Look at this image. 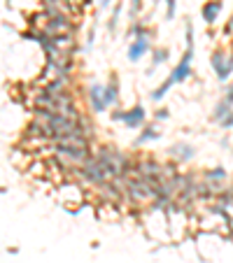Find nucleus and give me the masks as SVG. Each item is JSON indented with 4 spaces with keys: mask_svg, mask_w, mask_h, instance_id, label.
<instances>
[{
    "mask_svg": "<svg viewBox=\"0 0 233 263\" xmlns=\"http://www.w3.org/2000/svg\"><path fill=\"white\" fill-rule=\"evenodd\" d=\"M26 103H28V110L31 107H40V110H49L56 112V114H63L68 119H82V110H79V103H77V96L75 91H66V94H47L42 91L40 86H35L28 91L26 96Z\"/></svg>",
    "mask_w": 233,
    "mask_h": 263,
    "instance_id": "nucleus-1",
    "label": "nucleus"
},
{
    "mask_svg": "<svg viewBox=\"0 0 233 263\" xmlns=\"http://www.w3.org/2000/svg\"><path fill=\"white\" fill-rule=\"evenodd\" d=\"M28 26L38 28L47 35H77V19L63 17V14H49L42 10L28 19Z\"/></svg>",
    "mask_w": 233,
    "mask_h": 263,
    "instance_id": "nucleus-2",
    "label": "nucleus"
},
{
    "mask_svg": "<svg viewBox=\"0 0 233 263\" xmlns=\"http://www.w3.org/2000/svg\"><path fill=\"white\" fill-rule=\"evenodd\" d=\"M40 10L49 14H63V17L79 19L84 12L82 0H40Z\"/></svg>",
    "mask_w": 233,
    "mask_h": 263,
    "instance_id": "nucleus-3",
    "label": "nucleus"
},
{
    "mask_svg": "<svg viewBox=\"0 0 233 263\" xmlns=\"http://www.w3.org/2000/svg\"><path fill=\"white\" fill-rule=\"evenodd\" d=\"M210 66H212V70H215L217 79H219V82H226L228 77L233 75V54L217 49L215 54L210 56Z\"/></svg>",
    "mask_w": 233,
    "mask_h": 263,
    "instance_id": "nucleus-4",
    "label": "nucleus"
},
{
    "mask_svg": "<svg viewBox=\"0 0 233 263\" xmlns=\"http://www.w3.org/2000/svg\"><path fill=\"white\" fill-rule=\"evenodd\" d=\"M191 63H194V47H187L184 54H182V59L175 63V68H172L170 75H168L172 79V84L187 82L189 77H191Z\"/></svg>",
    "mask_w": 233,
    "mask_h": 263,
    "instance_id": "nucleus-5",
    "label": "nucleus"
},
{
    "mask_svg": "<svg viewBox=\"0 0 233 263\" xmlns=\"http://www.w3.org/2000/svg\"><path fill=\"white\" fill-rule=\"evenodd\" d=\"M152 51V33H144V35H140V38H133L131 42H128V51H126V56H128V61L131 63H138L142 56H147Z\"/></svg>",
    "mask_w": 233,
    "mask_h": 263,
    "instance_id": "nucleus-6",
    "label": "nucleus"
},
{
    "mask_svg": "<svg viewBox=\"0 0 233 263\" xmlns=\"http://www.w3.org/2000/svg\"><path fill=\"white\" fill-rule=\"evenodd\" d=\"M35 86H40L47 94H66V91H72L75 86V77H59V79H40L35 82Z\"/></svg>",
    "mask_w": 233,
    "mask_h": 263,
    "instance_id": "nucleus-7",
    "label": "nucleus"
},
{
    "mask_svg": "<svg viewBox=\"0 0 233 263\" xmlns=\"http://www.w3.org/2000/svg\"><path fill=\"white\" fill-rule=\"evenodd\" d=\"M86 103H89L94 114H103L107 110L105 96H103V84H96V82L89 84V89H86Z\"/></svg>",
    "mask_w": 233,
    "mask_h": 263,
    "instance_id": "nucleus-8",
    "label": "nucleus"
},
{
    "mask_svg": "<svg viewBox=\"0 0 233 263\" xmlns=\"http://www.w3.org/2000/svg\"><path fill=\"white\" fill-rule=\"evenodd\" d=\"M124 126L128 128V131H138V128H142L144 124H147V110H144V105H133L131 110H126V114H124Z\"/></svg>",
    "mask_w": 233,
    "mask_h": 263,
    "instance_id": "nucleus-9",
    "label": "nucleus"
},
{
    "mask_svg": "<svg viewBox=\"0 0 233 263\" xmlns=\"http://www.w3.org/2000/svg\"><path fill=\"white\" fill-rule=\"evenodd\" d=\"M103 96H105L107 107H116L119 105V77L112 72L107 84H103Z\"/></svg>",
    "mask_w": 233,
    "mask_h": 263,
    "instance_id": "nucleus-10",
    "label": "nucleus"
},
{
    "mask_svg": "<svg viewBox=\"0 0 233 263\" xmlns=\"http://www.w3.org/2000/svg\"><path fill=\"white\" fill-rule=\"evenodd\" d=\"M168 154H170V159L175 161V163H187V161H191L196 156L194 147H191V144H184V142L172 144V147L168 149Z\"/></svg>",
    "mask_w": 233,
    "mask_h": 263,
    "instance_id": "nucleus-11",
    "label": "nucleus"
},
{
    "mask_svg": "<svg viewBox=\"0 0 233 263\" xmlns=\"http://www.w3.org/2000/svg\"><path fill=\"white\" fill-rule=\"evenodd\" d=\"M161 137V131H159V126L156 124H144L142 128H140V133H138V137H135V147H144V144H150V142H154V140H159Z\"/></svg>",
    "mask_w": 233,
    "mask_h": 263,
    "instance_id": "nucleus-12",
    "label": "nucleus"
},
{
    "mask_svg": "<svg viewBox=\"0 0 233 263\" xmlns=\"http://www.w3.org/2000/svg\"><path fill=\"white\" fill-rule=\"evenodd\" d=\"M219 14H222V0H206V5L200 7V17H203V21L208 26L215 23L219 19Z\"/></svg>",
    "mask_w": 233,
    "mask_h": 263,
    "instance_id": "nucleus-13",
    "label": "nucleus"
},
{
    "mask_svg": "<svg viewBox=\"0 0 233 263\" xmlns=\"http://www.w3.org/2000/svg\"><path fill=\"white\" fill-rule=\"evenodd\" d=\"M150 59H152V66L147 68V75H152L156 68L166 66L168 59H170V49H168V47H154V49L150 51Z\"/></svg>",
    "mask_w": 233,
    "mask_h": 263,
    "instance_id": "nucleus-14",
    "label": "nucleus"
},
{
    "mask_svg": "<svg viewBox=\"0 0 233 263\" xmlns=\"http://www.w3.org/2000/svg\"><path fill=\"white\" fill-rule=\"evenodd\" d=\"M170 89H172V79H170V77H166V79H163V82L159 84L154 91H152V100H154V103H161V100L168 96Z\"/></svg>",
    "mask_w": 233,
    "mask_h": 263,
    "instance_id": "nucleus-15",
    "label": "nucleus"
},
{
    "mask_svg": "<svg viewBox=\"0 0 233 263\" xmlns=\"http://www.w3.org/2000/svg\"><path fill=\"white\" fill-rule=\"evenodd\" d=\"M128 38L133 40V38H140V35H144V33H150V28H147V23L142 21V19H133V21L128 23Z\"/></svg>",
    "mask_w": 233,
    "mask_h": 263,
    "instance_id": "nucleus-16",
    "label": "nucleus"
},
{
    "mask_svg": "<svg viewBox=\"0 0 233 263\" xmlns=\"http://www.w3.org/2000/svg\"><path fill=\"white\" fill-rule=\"evenodd\" d=\"M203 180L206 182H226V170L222 168V165H217V168H210V170H206L203 172Z\"/></svg>",
    "mask_w": 233,
    "mask_h": 263,
    "instance_id": "nucleus-17",
    "label": "nucleus"
},
{
    "mask_svg": "<svg viewBox=\"0 0 233 263\" xmlns=\"http://www.w3.org/2000/svg\"><path fill=\"white\" fill-rule=\"evenodd\" d=\"M231 110H233L231 105H226V103H224V100H219V103L215 105V110H212V119H215L217 124H219V121H222L224 116H226Z\"/></svg>",
    "mask_w": 233,
    "mask_h": 263,
    "instance_id": "nucleus-18",
    "label": "nucleus"
},
{
    "mask_svg": "<svg viewBox=\"0 0 233 263\" xmlns=\"http://www.w3.org/2000/svg\"><path fill=\"white\" fill-rule=\"evenodd\" d=\"M144 7V0H131V7H128V19L133 21V19L140 17V12Z\"/></svg>",
    "mask_w": 233,
    "mask_h": 263,
    "instance_id": "nucleus-19",
    "label": "nucleus"
},
{
    "mask_svg": "<svg viewBox=\"0 0 233 263\" xmlns=\"http://www.w3.org/2000/svg\"><path fill=\"white\" fill-rule=\"evenodd\" d=\"M119 14H122V3H116V5H114V12H112L110 21H107V31H110V33H114V31H116V23H119Z\"/></svg>",
    "mask_w": 233,
    "mask_h": 263,
    "instance_id": "nucleus-20",
    "label": "nucleus"
},
{
    "mask_svg": "<svg viewBox=\"0 0 233 263\" xmlns=\"http://www.w3.org/2000/svg\"><path fill=\"white\" fill-rule=\"evenodd\" d=\"M175 14H178V0H166V19L172 21Z\"/></svg>",
    "mask_w": 233,
    "mask_h": 263,
    "instance_id": "nucleus-21",
    "label": "nucleus"
},
{
    "mask_svg": "<svg viewBox=\"0 0 233 263\" xmlns=\"http://www.w3.org/2000/svg\"><path fill=\"white\" fill-rule=\"evenodd\" d=\"M124 114H126V110H122V107H112L110 119L116 121V124H122V121H124Z\"/></svg>",
    "mask_w": 233,
    "mask_h": 263,
    "instance_id": "nucleus-22",
    "label": "nucleus"
},
{
    "mask_svg": "<svg viewBox=\"0 0 233 263\" xmlns=\"http://www.w3.org/2000/svg\"><path fill=\"white\" fill-rule=\"evenodd\" d=\"M154 119H156V121H166V119H170V110H168V107H159V110L154 112Z\"/></svg>",
    "mask_w": 233,
    "mask_h": 263,
    "instance_id": "nucleus-23",
    "label": "nucleus"
},
{
    "mask_svg": "<svg viewBox=\"0 0 233 263\" xmlns=\"http://www.w3.org/2000/svg\"><path fill=\"white\" fill-rule=\"evenodd\" d=\"M219 126H222V128H224V131H231V128H233V110H231V112H228V114H226V116H224V119H222V121H219Z\"/></svg>",
    "mask_w": 233,
    "mask_h": 263,
    "instance_id": "nucleus-24",
    "label": "nucleus"
},
{
    "mask_svg": "<svg viewBox=\"0 0 233 263\" xmlns=\"http://www.w3.org/2000/svg\"><path fill=\"white\" fill-rule=\"evenodd\" d=\"M222 100H224V103H226V105H231V107H233V84H228V86L224 89V96H222Z\"/></svg>",
    "mask_w": 233,
    "mask_h": 263,
    "instance_id": "nucleus-25",
    "label": "nucleus"
},
{
    "mask_svg": "<svg viewBox=\"0 0 233 263\" xmlns=\"http://www.w3.org/2000/svg\"><path fill=\"white\" fill-rule=\"evenodd\" d=\"M94 40H96V33H94V31H89V38H86V47H91V44H94Z\"/></svg>",
    "mask_w": 233,
    "mask_h": 263,
    "instance_id": "nucleus-26",
    "label": "nucleus"
},
{
    "mask_svg": "<svg viewBox=\"0 0 233 263\" xmlns=\"http://www.w3.org/2000/svg\"><path fill=\"white\" fill-rule=\"evenodd\" d=\"M112 0H100V7H110Z\"/></svg>",
    "mask_w": 233,
    "mask_h": 263,
    "instance_id": "nucleus-27",
    "label": "nucleus"
},
{
    "mask_svg": "<svg viewBox=\"0 0 233 263\" xmlns=\"http://www.w3.org/2000/svg\"><path fill=\"white\" fill-rule=\"evenodd\" d=\"M154 3H156V0H154Z\"/></svg>",
    "mask_w": 233,
    "mask_h": 263,
    "instance_id": "nucleus-28",
    "label": "nucleus"
}]
</instances>
